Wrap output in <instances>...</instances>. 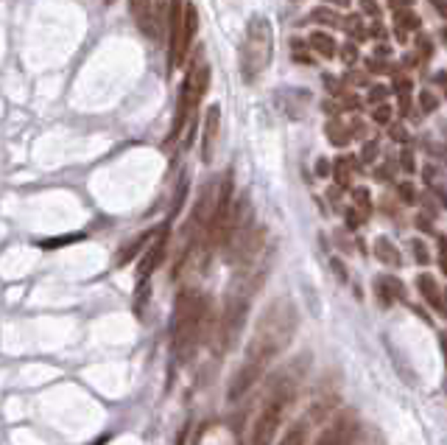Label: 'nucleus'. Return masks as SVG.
<instances>
[{
  "label": "nucleus",
  "mask_w": 447,
  "mask_h": 445,
  "mask_svg": "<svg viewBox=\"0 0 447 445\" xmlns=\"http://www.w3.org/2000/svg\"><path fill=\"white\" fill-rule=\"evenodd\" d=\"M146 6H148V0H129V9H132V15H134V20L146 12Z\"/></svg>",
  "instance_id": "c756f323"
},
{
  "label": "nucleus",
  "mask_w": 447,
  "mask_h": 445,
  "mask_svg": "<svg viewBox=\"0 0 447 445\" xmlns=\"http://www.w3.org/2000/svg\"><path fill=\"white\" fill-rule=\"evenodd\" d=\"M165 250H168V230H159V233H154V239L143 250V258H140V266H137V280L140 283H146L157 272V266L165 258Z\"/></svg>",
  "instance_id": "6e6552de"
},
{
  "label": "nucleus",
  "mask_w": 447,
  "mask_h": 445,
  "mask_svg": "<svg viewBox=\"0 0 447 445\" xmlns=\"http://www.w3.org/2000/svg\"><path fill=\"white\" fill-rule=\"evenodd\" d=\"M198 29V15L190 3L185 0H171L168 3V31H171V43H168V68L176 70L185 62V54L196 37Z\"/></svg>",
  "instance_id": "20e7f679"
},
{
  "label": "nucleus",
  "mask_w": 447,
  "mask_h": 445,
  "mask_svg": "<svg viewBox=\"0 0 447 445\" xmlns=\"http://www.w3.org/2000/svg\"><path fill=\"white\" fill-rule=\"evenodd\" d=\"M324 84H327L330 93H338V90H341V87H338V79H333V76H324Z\"/></svg>",
  "instance_id": "79ce46f5"
},
{
  "label": "nucleus",
  "mask_w": 447,
  "mask_h": 445,
  "mask_svg": "<svg viewBox=\"0 0 447 445\" xmlns=\"http://www.w3.org/2000/svg\"><path fill=\"white\" fill-rule=\"evenodd\" d=\"M355 420L350 414H341L330 428L322 431V437L313 442V445H355Z\"/></svg>",
  "instance_id": "9d476101"
},
{
  "label": "nucleus",
  "mask_w": 447,
  "mask_h": 445,
  "mask_svg": "<svg viewBox=\"0 0 447 445\" xmlns=\"http://www.w3.org/2000/svg\"><path fill=\"white\" fill-rule=\"evenodd\" d=\"M372 118H375V123H389L391 121V110L389 107H377Z\"/></svg>",
  "instance_id": "cd10ccee"
},
{
  "label": "nucleus",
  "mask_w": 447,
  "mask_h": 445,
  "mask_svg": "<svg viewBox=\"0 0 447 445\" xmlns=\"http://www.w3.org/2000/svg\"><path fill=\"white\" fill-rule=\"evenodd\" d=\"M369 34H372V37H377V40H380V37H386V31H383V26H377V23L372 26V31H369Z\"/></svg>",
  "instance_id": "a18cd8bd"
},
{
  "label": "nucleus",
  "mask_w": 447,
  "mask_h": 445,
  "mask_svg": "<svg viewBox=\"0 0 447 445\" xmlns=\"http://www.w3.org/2000/svg\"><path fill=\"white\" fill-rule=\"evenodd\" d=\"M439 347H441V353H444V364H447V331H441V333H439Z\"/></svg>",
  "instance_id": "37998d69"
},
{
  "label": "nucleus",
  "mask_w": 447,
  "mask_h": 445,
  "mask_svg": "<svg viewBox=\"0 0 447 445\" xmlns=\"http://www.w3.org/2000/svg\"><path fill=\"white\" fill-rule=\"evenodd\" d=\"M207 87H210V65L198 56V59L190 65V70H187V76H185V84H182V90H179L176 115H173V126H171V137H168V140H176V137L182 135L185 123L193 118V112H196L198 101L204 98Z\"/></svg>",
  "instance_id": "39448f33"
},
{
  "label": "nucleus",
  "mask_w": 447,
  "mask_h": 445,
  "mask_svg": "<svg viewBox=\"0 0 447 445\" xmlns=\"http://www.w3.org/2000/svg\"><path fill=\"white\" fill-rule=\"evenodd\" d=\"M210 317V300L198 292H182L176 297V308H173V353L179 359H187L201 336H204V325Z\"/></svg>",
  "instance_id": "f03ea898"
},
{
  "label": "nucleus",
  "mask_w": 447,
  "mask_h": 445,
  "mask_svg": "<svg viewBox=\"0 0 447 445\" xmlns=\"http://www.w3.org/2000/svg\"><path fill=\"white\" fill-rule=\"evenodd\" d=\"M104 3H115V0H104Z\"/></svg>",
  "instance_id": "8fccbe9b"
},
{
  "label": "nucleus",
  "mask_w": 447,
  "mask_h": 445,
  "mask_svg": "<svg viewBox=\"0 0 447 445\" xmlns=\"http://www.w3.org/2000/svg\"><path fill=\"white\" fill-rule=\"evenodd\" d=\"M274 54V34L266 17H252L246 26V37L241 45V76L244 82H255L272 62Z\"/></svg>",
  "instance_id": "7ed1b4c3"
},
{
  "label": "nucleus",
  "mask_w": 447,
  "mask_h": 445,
  "mask_svg": "<svg viewBox=\"0 0 447 445\" xmlns=\"http://www.w3.org/2000/svg\"><path fill=\"white\" fill-rule=\"evenodd\" d=\"M341 59H344L347 65H352V62L358 59V45H355V43H347V45L341 48Z\"/></svg>",
  "instance_id": "393cba45"
},
{
  "label": "nucleus",
  "mask_w": 447,
  "mask_h": 445,
  "mask_svg": "<svg viewBox=\"0 0 447 445\" xmlns=\"http://www.w3.org/2000/svg\"><path fill=\"white\" fill-rule=\"evenodd\" d=\"M397 15V29L402 31V29H419L422 26V20L416 17V15H411V12H394Z\"/></svg>",
  "instance_id": "aec40b11"
},
{
  "label": "nucleus",
  "mask_w": 447,
  "mask_h": 445,
  "mask_svg": "<svg viewBox=\"0 0 447 445\" xmlns=\"http://www.w3.org/2000/svg\"><path fill=\"white\" fill-rule=\"evenodd\" d=\"M297 319H299L297 308L288 297H277L266 306V311L260 314V319L252 331L244 361L230 381V389H227L230 400H241L260 381V375L269 370V364L291 345L294 331H297Z\"/></svg>",
  "instance_id": "f257e3e1"
},
{
  "label": "nucleus",
  "mask_w": 447,
  "mask_h": 445,
  "mask_svg": "<svg viewBox=\"0 0 447 445\" xmlns=\"http://www.w3.org/2000/svg\"><path fill=\"white\" fill-rule=\"evenodd\" d=\"M330 6H341V9H350V0H324Z\"/></svg>",
  "instance_id": "c03bdc74"
},
{
  "label": "nucleus",
  "mask_w": 447,
  "mask_h": 445,
  "mask_svg": "<svg viewBox=\"0 0 447 445\" xmlns=\"http://www.w3.org/2000/svg\"><path fill=\"white\" fill-rule=\"evenodd\" d=\"M344 104H347V107H352V110H355V107H358V98H355V96H350V98H347V101H344Z\"/></svg>",
  "instance_id": "09e8293b"
},
{
  "label": "nucleus",
  "mask_w": 447,
  "mask_h": 445,
  "mask_svg": "<svg viewBox=\"0 0 447 445\" xmlns=\"http://www.w3.org/2000/svg\"><path fill=\"white\" fill-rule=\"evenodd\" d=\"M394 90L402 96V98H408V90H411V82H405V79H400L397 84H394Z\"/></svg>",
  "instance_id": "c9c22d12"
},
{
  "label": "nucleus",
  "mask_w": 447,
  "mask_h": 445,
  "mask_svg": "<svg viewBox=\"0 0 447 445\" xmlns=\"http://www.w3.org/2000/svg\"><path fill=\"white\" fill-rule=\"evenodd\" d=\"M168 3L171 0H148L146 12L137 17V26L148 40H159L162 23H168Z\"/></svg>",
  "instance_id": "1a4fd4ad"
},
{
  "label": "nucleus",
  "mask_w": 447,
  "mask_h": 445,
  "mask_svg": "<svg viewBox=\"0 0 447 445\" xmlns=\"http://www.w3.org/2000/svg\"><path fill=\"white\" fill-rule=\"evenodd\" d=\"M327 135H330V140H333L336 146H347V143H350V129H344L341 123H330V126H327Z\"/></svg>",
  "instance_id": "a211bd4d"
},
{
  "label": "nucleus",
  "mask_w": 447,
  "mask_h": 445,
  "mask_svg": "<svg viewBox=\"0 0 447 445\" xmlns=\"http://www.w3.org/2000/svg\"><path fill=\"white\" fill-rule=\"evenodd\" d=\"M389 6H391L394 12H400V9H408V6H414V0H389Z\"/></svg>",
  "instance_id": "f704fd0d"
},
{
  "label": "nucleus",
  "mask_w": 447,
  "mask_h": 445,
  "mask_svg": "<svg viewBox=\"0 0 447 445\" xmlns=\"http://www.w3.org/2000/svg\"><path fill=\"white\" fill-rule=\"evenodd\" d=\"M336 179H338L341 188H350V160L347 157H341L336 163Z\"/></svg>",
  "instance_id": "412c9836"
},
{
  "label": "nucleus",
  "mask_w": 447,
  "mask_h": 445,
  "mask_svg": "<svg viewBox=\"0 0 447 445\" xmlns=\"http://www.w3.org/2000/svg\"><path fill=\"white\" fill-rule=\"evenodd\" d=\"M400 160H402V168H405V171H414V168H416V165H414L411 151H402V157H400Z\"/></svg>",
  "instance_id": "ea45409f"
},
{
  "label": "nucleus",
  "mask_w": 447,
  "mask_h": 445,
  "mask_svg": "<svg viewBox=\"0 0 447 445\" xmlns=\"http://www.w3.org/2000/svg\"><path fill=\"white\" fill-rule=\"evenodd\" d=\"M344 29H347V34H352L355 40H363V26H361V17H358V15H350L347 23H344Z\"/></svg>",
  "instance_id": "4be33fe9"
},
{
  "label": "nucleus",
  "mask_w": 447,
  "mask_h": 445,
  "mask_svg": "<svg viewBox=\"0 0 447 445\" xmlns=\"http://www.w3.org/2000/svg\"><path fill=\"white\" fill-rule=\"evenodd\" d=\"M361 3H363V12H366V15L377 17V3H375V0H361Z\"/></svg>",
  "instance_id": "e433bc0d"
},
{
  "label": "nucleus",
  "mask_w": 447,
  "mask_h": 445,
  "mask_svg": "<svg viewBox=\"0 0 447 445\" xmlns=\"http://www.w3.org/2000/svg\"><path fill=\"white\" fill-rule=\"evenodd\" d=\"M291 398H294V384L291 381H283V384L274 386V392L263 403L260 414L255 417V425H252V434H249V445H274V437L280 431V423H283V414H285Z\"/></svg>",
  "instance_id": "423d86ee"
},
{
  "label": "nucleus",
  "mask_w": 447,
  "mask_h": 445,
  "mask_svg": "<svg viewBox=\"0 0 447 445\" xmlns=\"http://www.w3.org/2000/svg\"><path fill=\"white\" fill-rule=\"evenodd\" d=\"M377 289H380V294H383V303H389V300H402L405 297V289H402V283L397 280V278H391V275H386V278H380L377 280Z\"/></svg>",
  "instance_id": "ddd939ff"
},
{
  "label": "nucleus",
  "mask_w": 447,
  "mask_h": 445,
  "mask_svg": "<svg viewBox=\"0 0 447 445\" xmlns=\"http://www.w3.org/2000/svg\"><path fill=\"white\" fill-rule=\"evenodd\" d=\"M151 239H154V233H146V236L134 239L132 244H126V247H123L126 252H123V255H118V258H115V264L120 266V264H126L129 258H134V255H143V247H148V241H151Z\"/></svg>",
  "instance_id": "dca6fc26"
},
{
  "label": "nucleus",
  "mask_w": 447,
  "mask_h": 445,
  "mask_svg": "<svg viewBox=\"0 0 447 445\" xmlns=\"http://www.w3.org/2000/svg\"><path fill=\"white\" fill-rule=\"evenodd\" d=\"M419 104H422L425 112H433V110L439 107V98H436L430 90H422V93H419Z\"/></svg>",
  "instance_id": "5701e85b"
},
{
  "label": "nucleus",
  "mask_w": 447,
  "mask_h": 445,
  "mask_svg": "<svg viewBox=\"0 0 447 445\" xmlns=\"http://www.w3.org/2000/svg\"><path fill=\"white\" fill-rule=\"evenodd\" d=\"M411 250H414V261H416V264H422V266H425V264L430 261V255H428V247H425L422 241H414V244H411Z\"/></svg>",
  "instance_id": "b1692460"
},
{
  "label": "nucleus",
  "mask_w": 447,
  "mask_h": 445,
  "mask_svg": "<svg viewBox=\"0 0 447 445\" xmlns=\"http://www.w3.org/2000/svg\"><path fill=\"white\" fill-rule=\"evenodd\" d=\"M366 68H369L372 73H386V70H389V68H386V62H380V59H369V62H366Z\"/></svg>",
  "instance_id": "2f4dec72"
},
{
  "label": "nucleus",
  "mask_w": 447,
  "mask_h": 445,
  "mask_svg": "<svg viewBox=\"0 0 447 445\" xmlns=\"http://www.w3.org/2000/svg\"><path fill=\"white\" fill-rule=\"evenodd\" d=\"M311 45H313L322 56H327V59L336 56V40H333L330 34H324V31H316V34L311 37Z\"/></svg>",
  "instance_id": "f3484780"
},
{
  "label": "nucleus",
  "mask_w": 447,
  "mask_h": 445,
  "mask_svg": "<svg viewBox=\"0 0 447 445\" xmlns=\"http://www.w3.org/2000/svg\"><path fill=\"white\" fill-rule=\"evenodd\" d=\"M419 51H422V56H430L433 45H430V40H428V37H419Z\"/></svg>",
  "instance_id": "4c0bfd02"
},
{
  "label": "nucleus",
  "mask_w": 447,
  "mask_h": 445,
  "mask_svg": "<svg viewBox=\"0 0 447 445\" xmlns=\"http://www.w3.org/2000/svg\"><path fill=\"white\" fill-rule=\"evenodd\" d=\"M439 264H441V269H444V275H447V239H444V236L439 239Z\"/></svg>",
  "instance_id": "c85d7f7f"
},
{
  "label": "nucleus",
  "mask_w": 447,
  "mask_h": 445,
  "mask_svg": "<svg viewBox=\"0 0 447 445\" xmlns=\"http://www.w3.org/2000/svg\"><path fill=\"white\" fill-rule=\"evenodd\" d=\"M377 258L386 264V266H400L402 264V258H400V252H397V247L389 241V239H377Z\"/></svg>",
  "instance_id": "2eb2a0df"
},
{
  "label": "nucleus",
  "mask_w": 447,
  "mask_h": 445,
  "mask_svg": "<svg viewBox=\"0 0 447 445\" xmlns=\"http://www.w3.org/2000/svg\"><path fill=\"white\" fill-rule=\"evenodd\" d=\"M294 59L302 62V65H311V56H308V54H294Z\"/></svg>",
  "instance_id": "49530a36"
},
{
  "label": "nucleus",
  "mask_w": 447,
  "mask_h": 445,
  "mask_svg": "<svg viewBox=\"0 0 447 445\" xmlns=\"http://www.w3.org/2000/svg\"><path fill=\"white\" fill-rule=\"evenodd\" d=\"M347 79H350V82H355V84H363V82H366V79H363V76H361V73H350V76H347Z\"/></svg>",
  "instance_id": "de8ad7c7"
},
{
  "label": "nucleus",
  "mask_w": 447,
  "mask_h": 445,
  "mask_svg": "<svg viewBox=\"0 0 447 445\" xmlns=\"http://www.w3.org/2000/svg\"><path fill=\"white\" fill-rule=\"evenodd\" d=\"M311 20H313V23H322V26H330V29L338 26V17H336L330 9H313V12H311Z\"/></svg>",
  "instance_id": "6ab92c4d"
},
{
  "label": "nucleus",
  "mask_w": 447,
  "mask_h": 445,
  "mask_svg": "<svg viewBox=\"0 0 447 445\" xmlns=\"http://www.w3.org/2000/svg\"><path fill=\"white\" fill-rule=\"evenodd\" d=\"M355 199H358V204H361V210H363V213H369V193H366L363 188H358V190H355Z\"/></svg>",
  "instance_id": "7c9ffc66"
},
{
  "label": "nucleus",
  "mask_w": 447,
  "mask_h": 445,
  "mask_svg": "<svg viewBox=\"0 0 447 445\" xmlns=\"http://www.w3.org/2000/svg\"><path fill=\"white\" fill-rule=\"evenodd\" d=\"M316 174H319V176H327V174H330V163H327V160H319V163H316Z\"/></svg>",
  "instance_id": "a19ab883"
},
{
  "label": "nucleus",
  "mask_w": 447,
  "mask_h": 445,
  "mask_svg": "<svg viewBox=\"0 0 447 445\" xmlns=\"http://www.w3.org/2000/svg\"><path fill=\"white\" fill-rule=\"evenodd\" d=\"M400 196H402V202H408V204H414V202H416V193H414V185H411V182H402V185H400Z\"/></svg>",
  "instance_id": "bb28decb"
},
{
  "label": "nucleus",
  "mask_w": 447,
  "mask_h": 445,
  "mask_svg": "<svg viewBox=\"0 0 447 445\" xmlns=\"http://www.w3.org/2000/svg\"><path fill=\"white\" fill-rule=\"evenodd\" d=\"M416 289L422 292V297H425V303L430 306V308H436V311H447L444 308V300H441V292H439V286H436V280H433V275H428V272H422L419 278H416Z\"/></svg>",
  "instance_id": "f8f14e48"
},
{
  "label": "nucleus",
  "mask_w": 447,
  "mask_h": 445,
  "mask_svg": "<svg viewBox=\"0 0 447 445\" xmlns=\"http://www.w3.org/2000/svg\"><path fill=\"white\" fill-rule=\"evenodd\" d=\"M277 445H308V423H305V420L294 423V425L283 434V439H280Z\"/></svg>",
  "instance_id": "4468645a"
},
{
  "label": "nucleus",
  "mask_w": 447,
  "mask_h": 445,
  "mask_svg": "<svg viewBox=\"0 0 447 445\" xmlns=\"http://www.w3.org/2000/svg\"><path fill=\"white\" fill-rule=\"evenodd\" d=\"M386 96H389V87H380V84H377V87L369 90V104H380Z\"/></svg>",
  "instance_id": "a878e982"
},
{
  "label": "nucleus",
  "mask_w": 447,
  "mask_h": 445,
  "mask_svg": "<svg viewBox=\"0 0 447 445\" xmlns=\"http://www.w3.org/2000/svg\"><path fill=\"white\" fill-rule=\"evenodd\" d=\"M389 135H391V140H400V143H405V140H408V135H405V129H402V126H391V132H389Z\"/></svg>",
  "instance_id": "473e14b6"
},
{
  "label": "nucleus",
  "mask_w": 447,
  "mask_h": 445,
  "mask_svg": "<svg viewBox=\"0 0 447 445\" xmlns=\"http://www.w3.org/2000/svg\"><path fill=\"white\" fill-rule=\"evenodd\" d=\"M430 6H433V9L447 20V0H430Z\"/></svg>",
  "instance_id": "72a5a7b5"
},
{
  "label": "nucleus",
  "mask_w": 447,
  "mask_h": 445,
  "mask_svg": "<svg viewBox=\"0 0 447 445\" xmlns=\"http://www.w3.org/2000/svg\"><path fill=\"white\" fill-rule=\"evenodd\" d=\"M252 292H255V286H246V289L233 292V294L227 297V308H224V317H221V322H218V342H221V350L233 347L235 339L241 336L244 322H246V314H249Z\"/></svg>",
  "instance_id": "0eeeda50"
},
{
  "label": "nucleus",
  "mask_w": 447,
  "mask_h": 445,
  "mask_svg": "<svg viewBox=\"0 0 447 445\" xmlns=\"http://www.w3.org/2000/svg\"><path fill=\"white\" fill-rule=\"evenodd\" d=\"M218 126H221V107H207L204 115V132H201V160L212 163L215 154V143H218Z\"/></svg>",
  "instance_id": "9b49d317"
},
{
  "label": "nucleus",
  "mask_w": 447,
  "mask_h": 445,
  "mask_svg": "<svg viewBox=\"0 0 447 445\" xmlns=\"http://www.w3.org/2000/svg\"><path fill=\"white\" fill-rule=\"evenodd\" d=\"M375 154H377V146H375V143H366V146H363V160L369 163V160H375Z\"/></svg>",
  "instance_id": "58836bf2"
}]
</instances>
